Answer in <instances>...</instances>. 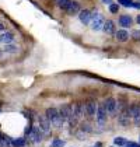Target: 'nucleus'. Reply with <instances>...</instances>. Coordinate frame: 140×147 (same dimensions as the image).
<instances>
[{
	"mask_svg": "<svg viewBox=\"0 0 140 147\" xmlns=\"http://www.w3.org/2000/svg\"><path fill=\"white\" fill-rule=\"evenodd\" d=\"M45 116H46V119L49 121V123H52L55 127H62L65 125L63 121H62V118H60V115H59L58 108H53V107L48 108L46 112H45Z\"/></svg>",
	"mask_w": 140,
	"mask_h": 147,
	"instance_id": "nucleus-1",
	"label": "nucleus"
},
{
	"mask_svg": "<svg viewBox=\"0 0 140 147\" xmlns=\"http://www.w3.org/2000/svg\"><path fill=\"white\" fill-rule=\"evenodd\" d=\"M28 140H31L32 143H41V140L44 139V133L41 130V127L38 125H32V129H31V133L27 137Z\"/></svg>",
	"mask_w": 140,
	"mask_h": 147,
	"instance_id": "nucleus-2",
	"label": "nucleus"
},
{
	"mask_svg": "<svg viewBox=\"0 0 140 147\" xmlns=\"http://www.w3.org/2000/svg\"><path fill=\"white\" fill-rule=\"evenodd\" d=\"M38 126L41 127V130L44 133V137L50 135V123H49V121L46 119L45 115H39L38 116Z\"/></svg>",
	"mask_w": 140,
	"mask_h": 147,
	"instance_id": "nucleus-3",
	"label": "nucleus"
},
{
	"mask_svg": "<svg viewBox=\"0 0 140 147\" xmlns=\"http://www.w3.org/2000/svg\"><path fill=\"white\" fill-rule=\"evenodd\" d=\"M104 17L100 14V13H93V20H91V28L93 31H101L102 30V25H104Z\"/></svg>",
	"mask_w": 140,
	"mask_h": 147,
	"instance_id": "nucleus-4",
	"label": "nucleus"
},
{
	"mask_svg": "<svg viewBox=\"0 0 140 147\" xmlns=\"http://www.w3.org/2000/svg\"><path fill=\"white\" fill-rule=\"evenodd\" d=\"M58 111H59L60 118H62V121H63V123H66V122H67V119L73 115V105H70V104H65V105H62V107L59 108Z\"/></svg>",
	"mask_w": 140,
	"mask_h": 147,
	"instance_id": "nucleus-5",
	"label": "nucleus"
},
{
	"mask_svg": "<svg viewBox=\"0 0 140 147\" xmlns=\"http://www.w3.org/2000/svg\"><path fill=\"white\" fill-rule=\"evenodd\" d=\"M106 109H105V105L104 102H101V104H98L97 105V112H95V115H97V122L100 125H104L105 122H106Z\"/></svg>",
	"mask_w": 140,
	"mask_h": 147,
	"instance_id": "nucleus-6",
	"label": "nucleus"
},
{
	"mask_svg": "<svg viewBox=\"0 0 140 147\" xmlns=\"http://www.w3.org/2000/svg\"><path fill=\"white\" fill-rule=\"evenodd\" d=\"M104 105H105V109H106V112L111 113V115H114V113L116 112L118 109V102L115 98H112V97H109V98H106L104 101Z\"/></svg>",
	"mask_w": 140,
	"mask_h": 147,
	"instance_id": "nucleus-7",
	"label": "nucleus"
},
{
	"mask_svg": "<svg viewBox=\"0 0 140 147\" xmlns=\"http://www.w3.org/2000/svg\"><path fill=\"white\" fill-rule=\"evenodd\" d=\"M79 20H80V23L84 24V25H88V24L91 23V20H93V11H90V10H80L79 13Z\"/></svg>",
	"mask_w": 140,
	"mask_h": 147,
	"instance_id": "nucleus-8",
	"label": "nucleus"
},
{
	"mask_svg": "<svg viewBox=\"0 0 140 147\" xmlns=\"http://www.w3.org/2000/svg\"><path fill=\"white\" fill-rule=\"evenodd\" d=\"M102 31H104L105 34L108 35H112L116 32V27H115V23L114 21H111V20H106L104 21V25H102Z\"/></svg>",
	"mask_w": 140,
	"mask_h": 147,
	"instance_id": "nucleus-9",
	"label": "nucleus"
},
{
	"mask_svg": "<svg viewBox=\"0 0 140 147\" xmlns=\"http://www.w3.org/2000/svg\"><path fill=\"white\" fill-rule=\"evenodd\" d=\"M84 111L87 112L88 116H94L95 112H97V104L94 101H87L85 105H84Z\"/></svg>",
	"mask_w": 140,
	"mask_h": 147,
	"instance_id": "nucleus-10",
	"label": "nucleus"
},
{
	"mask_svg": "<svg viewBox=\"0 0 140 147\" xmlns=\"http://www.w3.org/2000/svg\"><path fill=\"white\" fill-rule=\"evenodd\" d=\"M84 112H85V111H84V105H83V102H76V104L73 105V113H74V116H76L77 119H80Z\"/></svg>",
	"mask_w": 140,
	"mask_h": 147,
	"instance_id": "nucleus-11",
	"label": "nucleus"
},
{
	"mask_svg": "<svg viewBox=\"0 0 140 147\" xmlns=\"http://www.w3.org/2000/svg\"><path fill=\"white\" fill-rule=\"evenodd\" d=\"M132 24H133V18L130 16H120V18H119V25L120 27L129 28V27H132Z\"/></svg>",
	"mask_w": 140,
	"mask_h": 147,
	"instance_id": "nucleus-12",
	"label": "nucleus"
},
{
	"mask_svg": "<svg viewBox=\"0 0 140 147\" xmlns=\"http://www.w3.org/2000/svg\"><path fill=\"white\" fill-rule=\"evenodd\" d=\"M66 11L69 13L70 16H74V14H77V13H80V4L77 3V1H74V0H71L69 4V7H67V10Z\"/></svg>",
	"mask_w": 140,
	"mask_h": 147,
	"instance_id": "nucleus-13",
	"label": "nucleus"
},
{
	"mask_svg": "<svg viewBox=\"0 0 140 147\" xmlns=\"http://www.w3.org/2000/svg\"><path fill=\"white\" fill-rule=\"evenodd\" d=\"M115 38H116L119 42H126L129 39V32L126 30H118L115 32Z\"/></svg>",
	"mask_w": 140,
	"mask_h": 147,
	"instance_id": "nucleus-14",
	"label": "nucleus"
},
{
	"mask_svg": "<svg viewBox=\"0 0 140 147\" xmlns=\"http://www.w3.org/2000/svg\"><path fill=\"white\" fill-rule=\"evenodd\" d=\"M13 41H14V35L11 32H1V35H0V42L1 44L7 45V44H11Z\"/></svg>",
	"mask_w": 140,
	"mask_h": 147,
	"instance_id": "nucleus-15",
	"label": "nucleus"
},
{
	"mask_svg": "<svg viewBox=\"0 0 140 147\" xmlns=\"http://www.w3.org/2000/svg\"><path fill=\"white\" fill-rule=\"evenodd\" d=\"M128 113H129V116H132V118L140 116V105L139 104H132L130 108L128 109Z\"/></svg>",
	"mask_w": 140,
	"mask_h": 147,
	"instance_id": "nucleus-16",
	"label": "nucleus"
},
{
	"mask_svg": "<svg viewBox=\"0 0 140 147\" xmlns=\"http://www.w3.org/2000/svg\"><path fill=\"white\" fill-rule=\"evenodd\" d=\"M27 144H28L27 137H17V139H13L11 142V147H25Z\"/></svg>",
	"mask_w": 140,
	"mask_h": 147,
	"instance_id": "nucleus-17",
	"label": "nucleus"
},
{
	"mask_svg": "<svg viewBox=\"0 0 140 147\" xmlns=\"http://www.w3.org/2000/svg\"><path fill=\"white\" fill-rule=\"evenodd\" d=\"M118 121H119V123L122 125V126H128L129 125V113H128V111L125 113H122L119 118H118Z\"/></svg>",
	"mask_w": 140,
	"mask_h": 147,
	"instance_id": "nucleus-18",
	"label": "nucleus"
},
{
	"mask_svg": "<svg viewBox=\"0 0 140 147\" xmlns=\"http://www.w3.org/2000/svg\"><path fill=\"white\" fill-rule=\"evenodd\" d=\"M114 144L118 147H123L128 144V140H126L125 137H115V139H114Z\"/></svg>",
	"mask_w": 140,
	"mask_h": 147,
	"instance_id": "nucleus-19",
	"label": "nucleus"
},
{
	"mask_svg": "<svg viewBox=\"0 0 140 147\" xmlns=\"http://www.w3.org/2000/svg\"><path fill=\"white\" fill-rule=\"evenodd\" d=\"M70 1L71 0H58V6H59V9L60 10H67V7H69V4H70Z\"/></svg>",
	"mask_w": 140,
	"mask_h": 147,
	"instance_id": "nucleus-20",
	"label": "nucleus"
},
{
	"mask_svg": "<svg viewBox=\"0 0 140 147\" xmlns=\"http://www.w3.org/2000/svg\"><path fill=\"white\" fill-rule=\"evenodd\" d=\"M3 52H7V53H15V52H17V46L11 45V44H7V45H4Z\"/></svg>",
	"mask_w": 140,
	"mask_h": 147,
	"instance_id": "nucleus-21",
	"label": "nucleus"
},
{
	"mask_svg": "<svg viewBox=\"0 0 140 147\" xmlns=\"http://www.w3.org/2000/svg\"><path fill=\"white\" fill-rule=\"evenodd\" d=\"M50 147H65V140H62V139H55V140L52 142Z\"/></svg>",
	"mask_w": 140,
	"mask_h": 147,
	"instance_id": "nucleus-22",
	"label": "nucleus"
},
{
	"mask_svg": "<svg viewBox=\"0 0 140 147\" xmlns=\"http://www.w3.org/2000/svg\"><path fill=\"white\" fill-rule=\"evenodd\" d=\"M119 9H120V7H119L118 3H111V4H109V11L112 13V14H116V13L119 11Z\"/></svg>",
	"mask_w": 140,
	"mask_h": 147,
	"instance_id": "nucleus-23",
	"label": "nucleus"
},
{
	"mask_svg": "<svg viewBox=\"0 0 140 147\" xmlns=\"http://www.w3.org/2000/svg\"><path fill=\"white\" fill-rule=\"evenodd\" d=\"M132 38H133L135 41H140V30H135V31L132 32Z\"/></svg>",
	"mask_w": 140,
	"mask_h": 147,
	"instance_id": "nucleus-24",
	"label": "nucleus"
},
{
	"mask_svg": "<svg viewBox=\"0 0 140 147\" xmlns=\"http://www.w3.org/2000/svg\"><path fill=\"white\" fill-rule=\"evenodd\" d=\"M102 3H105V4H111L112 3V0H101Z\"/></svg>",
	"mask_w": 140,
	"mask_h": 147,
	"instance_id": "nucleus-25",
	"label": "nucleus"
},
{
	"mask_svg": "<svg viewBox=\"0 0 140 147\" xmlns=\"http://www.w3.org/2000/svg\"><path fill=\"white\" fill-rule=\"evenodd\" d=\"M0 32H4V25L0 23Z\"/></svg>",
	"mask_w": 140,
	"mask_h": 147,
	"instance_id": "nucleus-26",
	"label": "nucleus"
},
{
	"mask_svg": "<svg viewBox=\"0 0 140 147\" xmlns=\"http://www.w3.org/2000/svg\"><path fill=\"white\" fill-rule=\"evenodd\" d=\"M93 147H102V144H101L100 142H97V143H95V144H94Z\"/></svg>",
	"mask_w": 140,
	"mask_h": 147,
	"instance_id": "nucleus-27",
	"label": "nucleus"
},
{
	"mask_svg": "<svg viewBox=\"0 0 140 147\" xmlns=\"http://www.w3.org/2000/svg\"><path fill=\"white\" fill-rule=\"evenodd\" d=\"M136 23H137V24H140V14H139V16H137V17H136Z\"/></svg>",
	"mask_w": 140,
	"mask_h": 147,
	"instance_id": "nucleus-28",
	"label": "nucleus"
},
{
	"mask_svg": "<svg viewBox=\"0 0 140 147\" xmlns=\"http://www.w3.org/2000/svg\"><path fill=\"white\" fill-rule=\"evenodd\" d=\"M1 52H3V51H0V56H1Z\"/></svg>",
	"mask_w": 140,
	"mask_h": 147,
	"instance_id": "nucleus-29",
	"label": "nucleus"
}]
</instances>
